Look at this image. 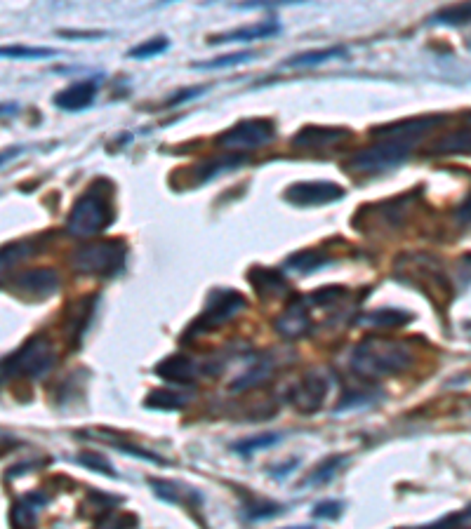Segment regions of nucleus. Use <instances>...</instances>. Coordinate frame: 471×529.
<instances>
[{
	"mask_svg": "<svg viewBox=\"0 0 471 529\" xmlns=\"http://www.w3.org/2000/svg\"><path fill=\"white\" fill-rule=\"evenodd\" d=\"M413 360H415L413 348L403 344V341L368 337L354 348V353H351V370H354L358 377L377 381L406 372L408 367L413 365Z\"/></svg>",
	"mask_w": 471,
	"mask_h": 529,
	"instance_id": "obj_1",
	"label": "nucleus"
},
{
	"mask_svg": "<svg viewBox=\"0 0 471 529\" xmlns=\"http://www.w3.org/2000/svg\"><path fill=\"white\" fill-rule=\"evenodd\" d=\"M106 184L109 182L97 179V182L76 200L74 207H71L69 222H66V231H69V236L95 238L114 224V219H116L114 198H111V191H104Z\"/></svg>",
	"mask_w": 471,
	"mask_h": 529,
	"instance_id": "obj_2",
	"label": "nucleus"
},
{
	"mask_svg": "<svg viewBox=\"0 0 471 529\" xmlns=\"http://www.w3.org/2000/svg\"><path fill=\"white\" fill-rule=\"evenodd\" d=\"M57 365V351L50 339L33 337L0 363V379H38Z\"/></svg>",
	"mask_w": 471,
	"mask_h": 529,
	"instance_id": "obj_3",
	"label": "nucleus"
},
{
	"mask_svg": "<svg viewBox=\"0 0 471 529\" xmlns=\"http://www.w3.org/2000/svg\"><path fill=\"white\" fill-rule=\"evenodd\" d=\"M125 257H128V247L123 240H102V243L78 247L71 257V266L83 276L114 278L125 269Z\"/></svg>",
	"mask_w": 471,
	"mask_h": 529,
	"instance_id": "obj_4",
	"label": "nucleus"
},
{
	"mask_svg": "<svg viewBox=\"0 0 471 529\" xmlns=\"http://www.w3.org/2000/svg\"><path fill=\"white\" fill-rule=\"evenodd\" d=\"M410 151H413V146L396 142V139H377L373 146H368V149L356 151L344 167L358 174L389 172L401 163H406Z\"/></svg>",
	"mask_w": 471,
	"mask_h": 529,
	"instance_id": "obj_5",
	"label": "nucleus"
},
{
	"mask_svg": "<svg viewBox=\"0 0 471 529\" xmlns=\"http://www.w3.org/2000/svg\"><path fill=\"white\" fill-rule=\"evenodd\" d=\"M248 301L241 292L236 290H212L208 297V304H205V311L201 313V318L191 325V330L187 332V337H194V334H208L217 327L227 325L229 320H234L238 313L245 311Z\"/></svg>",
	"mask_w": 471,
	"mask_h": 529,
	"instance_id": "obj_6",
	"label": "nucleus"
},
{
	"mask_svg": "<svg viewBox=\"0 0 471 529\" xmlns=\"http://www.w3.org/2000/svg\"><path fill=\"white\" fill-rule=\"evenodd\" d=\"M274 137H276L274 120L250 118V120H241V123H236L231 130L222 132V135L217 137V146L227 151L243 153V151L260 149V146L269 144Z\"/></svg>",
	"mask_w": 471,
	"mask_h": 529,
	"instance_id": "obj_7",
	"label": "nucleus"
},
{
	"mask_svg": "<svg viewBox=\"0 0 471 529\" xmlns=\"http://www.w3.org/2000/svg\"><path fill=\"white\" fill-rule=\"evenodd\" d=\"M420 259V264H415L410 257H401L406 261V266H396V269H406L410 283L420 285V290L427 294L429 299H434V292H439L441 301L450 299V283L446 273L439 266V261H434L429 254H415Z\"/></svg>",
	"mask_w": 471,
	"mask_h": 529,
	"instance_id": "obj_8",
	"label": "nucleus"
},
{
	"mask_svg": "<svg viewBox=\"0 0 471 529\" xmlns=\"http://www.w3.org/2000/svg\"><path fill=\"white\" fill-rule=\"evenodd\" d=\"M441 123H446L443 116H417L408 120H396V123L382 125L373 130L375 139H396L408 146H415L424 135H429L431 130H436Z\"/></svg>",
	"mask_w": 471,
	"mask_h": 529,
	"instance_id": "obj_9",
	"label": "nucleus"
},
{
	"mask_svg": "<svg viewBox=\"0 0 471 529\" xmlns=\"http://www.w3.org/2000/svg\"><path fill=\"white\" fill-rule=\"evenodd\" d=\"M347 196V191L335 182H300L288 186L285 191V200L297 207H318L337 203Z\"/></svg>",
	"mask_w": 471,
	"mask_h": 529,
	"instance_id": "obj_10",
	"label": "nucleus"
},
{
	"mask_svg": "<svg viewBox=\"0 0 471 529\" xmlns=\"http://www.w3.org/2000/svg\"><path fill=\"white\" fill-rule=\"evenodd\" d=\"M328 391H330L328 379L318 377V374H311V377L300 379L293 388H290L288 400L300 414H316L323 407L325 398H328Z\"/></svg>",
	"mask_w": 471,
	"mask_h": 529,
	"instance_id": "obj_11",
	"label": "nucleus"
},
{
	"mask_svg": "<svg viewBox=\"0 0 471 529\" xmlns=\"http://www.w3.org/2000/svg\"><path fill=\"white\" fill-rule=\"evenodd\" d=\"M15 292L29 301L52 297L59 290V273L55 269H31L15 278Z\"/></svg>",
	"mask_w": 471,
	"mask_h": 529,
	"instance_id": "obj_12",
	"label": "nucleus"
},
{
	"mask_svg": "<svg viewBox=\"0 0 471 529\" xmlns=\"http://www.w3.org/2000/svg\"><path fill=\"white\" fill-rule=\"evenodd\" d=\"M351 137L349 130L344 127H323V125H311V127H302L293 139L295 149H304V151H328L340 146L342 142H347Z\"/></svg>",
	"mask_w": 471,
	"mask_h": 529,
	"instance_id": "obj_13",
	"label": "nucleus"
},
{
	"mask_svg": "<svg viewBox=\"0 0 471 529\" xmlns=\"http://www.w3.org/2000/svg\"><path fill=\"white\" fill-rule=\"evenodd\" d=\"M99 92V78H85L78 80V83L64 87L62 92L55 95V106L62 111L76 113V111H85L95 104V97Z\"/></svg>",
	"mask_w": 471,
	"mask_h": 529,
	"instance_id": "obj_14",
	"label": "nucleus"
},
{
	"mask_svg": "<svg viewBox=\"0 0 471 529\" xmlns=\"http://www.w3.org/2000/svg\"><path fill=\"white\" fill-rule=\"evenodd\" d=\"M248 280L252 283V290L257 292V297L262 301H269V299H283L285 294H288V280H285L283 271L278 269H267V266H255L248 273Z\"/></svg>",
	"mask_w": 471,
	"mask_h": 529,
	"instance_id": "obj_15",
	"label": "nucleus"
},
{
	"mask_svg": "<svg viewBox=\"0 0 471 529\" xmlns=\"http://www.w3.org/2000/svg\"><path fill=\"white\" fill-rule=\"evenodd\" d=\"M154 372L163 381H170V384L189 386V384H194L198 377V365L187 356H170V358L161 360V363L154 367Z\"/></svg>",
	"mask_w": 471,
	"mask_h": 529,
	"instance_id": "obj_16",
	"label": "nucleus"
},
{
	"mask_svg": "<svg viewBox=\"0 0 471 529\" xmlns=\"http://www.w3.org/2000/svg\"><path fill=\"white\" fill-rule=\"evenodd\" d=\"M276 33H281V24L274 22V19H267V22L252 24V26H245V29L229 31V33H222V36L210 38V43L212 45H222V43H252V40L271 38V36H276Z\"/></svg>",
	"mask_w": 471,
	"mask_h": 529,
	"instance_id": "obj_17",
	"label": "nucleus"
},
{
	"mask_svg": "<svg viewBox=\"0 0 471 529\" xmlns=\"http://www.w3.org/2000/svg\"><path fill=\"white\" fill-rule=\"evenodd\" d=\"M245 160H248L245 153H222V156L205 160V163L196 167V182L205 184L210 182V179L220 177L224 172H234L241 165H245Z\"/></svg>",
	"mask_w": 471,
	"mask_h": 529,
	"instance_id": "obj_18",
	"label": "nucleus"
},
{
	"mask_svg": "<svg viewBox=\"0 0 471 529\" xmlns=\"http://www.w3.org/2000/svg\"><path fill=\"white\" fill-rule=\"evenodd\" d=\"M328 264H333V257H330L325 250H318V247H307V250L290 254V257L285 259V269L302 273V276L323 269V266H328Z\"/></svg>",
	"mask_w": 471,
	"mask_h": 529,
	"instance_id": "obj_19",
	"label": "nucleus"
},
{
	"mask_svg": "<svg viewBox=\"0 0 471 529\" xmlns=\"http://www.w3.org/2000/svg\"><path fill=\"white\" fill-rule=\"evenodd\" d=\"M45 504H48L45 494H29V497L19 499L10 513L12 529H36L38 511H41V506Z\"/></svg>",
	"mask_w": 471,
	"mask_h": 529,
	"instance_id": "obj_20",
	"label": "nucleus"
},
{
	"mask_svg": "<svg viewBox=\"0 0 471 529\" xmlns=\"http://www.w3.org/2000/svg\"><path fill=\"white\" fill-rule=\"evenodd\" d=\"M309 325H311L309 311H307V306L302 304V301H297V304L285 308L283 316L276 320V330L288 339H297L300 334L309 330Z\"/></svg>",
	"mask_w": 471,
	"mask_h": 529,
	"instance_id": "obj_21",
	"label": "nucleus"
},
{
	"mask_svg": "<svg viewBox=\"0 0 471 529\" xmlns=\"http://www.w3.org/2000/svg\"><path fill=\"white\" fill-rule=\"evenodd\" d=\"M342 55H347V48H344V45H333V48H323V50L304 52V55L290 57L283 66L285 69H307V66L325 64V62H330V59H337Z\"/></svg>",
	"mask_w": 471,
	"mask_h": 529,
	"instance_id": "obj_22",
	"label": "nucleus"
},
{
	"mask_svg": "<svg viewBox=\"0 0 471 529\" xmlns=\"http://www.w3.org/2000/svg\"><path fill=\"white\" fill-rule=\"evenodd\" d=\"M457 153H469V130L443 135L429 149V156H457Z\"/></svg>",
	"mask_w": 471,
	"mask_h": 529,
	"instance_id": "obj_23",
	"label": "nucleus"
},
{
	"mask_svg": "<svg viewBox=\"0 0 471 529\" xmlns=\"http://www.w3.org/2000/svg\"><path fill=\"white\" fill-rule=\"evenodd\" d=\"M187 403H189V398L179 391H151L149 398L144 400V405H147L149 410H156V412L184 410V405Z\"/></svg>",
	"mask_w": 471,
	"mask_h": 529,
	"instance_id": "obj_24",
	"label": "nucleus"
},
{
	"mask_svg": "<svg viewBox=\"0 0 471 529\" xmlns=\"http://www.w3.org/2000/svg\"><path fill=\"white\" fill-rule=\"evenodd\" d=\"M36 245L31 240H22V243H10L0 247V273L15 269L19 261L29 259L31 254H36Z\"/></svg>",
	"mask_w": 471,
	"mask_h": 529,
	"instance_id": "obj_25",
	"label": "nucleus"
},
{
	"mask_svg": "<svg viewBox=\"0 0 471 529\" xmlns=\"http://www.w3.org/2000/svg\"><path fill=\"white\" fill-rule=\"evenodd\" d=\"M366 325H375V327H401L408 325V320H413V316L406 311H398V308H377V311L368 313Z\"/></svg>",
	"mask_w": 471,
	"mask_h": 529,
	"instance_id": "obj_26",
	"label": "nucleus"
},
{
	"mask_svg": "<svg viewBox=\"0 0 471 529\" xmlns=\"http://www.w3.org/2000/svg\"><path fill=\"white\" fill-rule=\"evenodd\" d=\"M347 294V287H325V290H316L314 294H309L307 299H302V304L307 306V311H311V308H328L340 304Z\"/></svg>",
	"mask_w": 471,
	"mask_h": 529,
	"instance_id": "obj_27",
	"label": "nucleus"
},
{
	"mask_svg": "<svg viewBox=\"0 0 471 529\" xmlns=\"http://www.w3.org/2000/svg\"><path fill=\"white\" fill-rule=\"evenodd\" d=\"M250 59H255V52L245 50V52H234V55H224V57L210 59V62H196V64H191V69H196V71H217V69H231V66H241V64H248Z\"/></svg>",
	"mask_w": 471,
	"mask_h": 529,
	"instance_id": "obj_28",
	"label": "nucleus"
},
{
	"mask_svg": "<svg viewBox=\"0 0 471 529\" xmlns=\"http://www.w3.org/2000/svg\"><path fill=\"white\" fill-rule=\"evenodd\" d=\"M471 15V5L462 3V5H448V8H441L436 15H431L429 22L431 24H446V26H464L469 22Z\"/></svg>",
	"mask_w": 471,
	"mask_h": 529,
	"instance_id": "obj_29",
	"label": "nucleus"
},
{
	"mask_svg": "<svg viewBox=\"0 0 471 529\" xmlns=\"http://www.w3.org/2000/svg\"><path fill=\"white\" fill-rule=\"evenodd\" d=\"M276 443H281V435H276V433L257 435V438H248V440H241V443H236L234 452L241 454V457H250V454L267 450V447L276 445Z\"/></svg>",
	"mask_w": 471,
	"mask_h": 529,
	"instance_id": "obj_30",
	"label": "nucleus"
},
{
	"mask_svg": "<svg viewBox=\"0 0 471 529\" xmlns=\"http://www.w3.org/2000/svg\"><path fill=\"white\" fill-rule=\"evenodd\" d=\"M59 52L52 48H26V45H10V48H0V57L8 59H48L57 57Z\"/></svg>",
	"mask_w": 471,
	"mask_h": 529,
	"instance_id": "obj_31",
	"label": "nucleus"
},
{
	"mask_svg": "<svg viewBox=\"0 0 471 529\" xmlns=\"http://www.w3.org/2000/svg\"><path fill=\"white\" fill-rule=\"evenodd\" d=\"M170 48V40L168 38H151L147 40V43H142V45H137V48H132L128 52V57L130 59H151V57H156V55H163V52H168Z\"/></svg>",
	"mask_w": 471,
	"mask_h": 529,
	"instance_id": "obj_32",
	"label": "nucleus"
},
{
	"mask_svg": "<svg viewBox=\"0 0 471 529\" xmlns=\"http://www.w3.org/2000/svg\"><path fill=\"white\" fill-rule=\"evenodd\" d=\"M344 461H347V457H330L325 459L321 466L316 468L314 473L309 475L307 480H304V485H323V482H328L333 475L337 473V468H340Z\"/></svg>",
	"mask_w": 471,
	"mask_h": 529,
	"instance_id": "obj_33",
	"label": "nucleus"
},
{
	"mask_svg": "<svg viewBox=\"0 0 471 529\" xmlns=\"http://www.w3.org/2000/svg\"><path fill=\"white\" fill-rule=\"evenodd\" d=\"M78 464L90 468V471L95 473H102V475H109V478H116V468L111 466V461L104 457V454H97V452H85L78 457Z\"/></svg>",
	"mask_w": 471,
	"mask_h": 529,
	"instance_id": "obj_34",
	"label": "nucleus"
},
{
	"mask_svg": "<svg viewBox=\"0 0 471 529\" xmlns=\"http://www.w3.org/2000/svg\"><path fill=\"white\" fill-rule=\"evenodd\" d=\"M102 440H109V438H102ZM109 445L114 447V450H121V452H125V454H130V457H137V459L151 461V464H165L163 459L154 457V454H151V452L142 450V447H137V445H132V443H123V440H109Z\"/></svg>",
	"mask_w": 471,
	"mask_h": 529,
	"instance_id": "obj_35",
	"label": "nucleus"
},
{
	"mask_svg": "<svg viewBox=\"0 0 471 529\" xmlns=\"http://www.w3.org/2000/svg\"><path fill=\"white\" fill-rule=\"evenodd\" d=\"M413 529H469V513L467 511L455 513L439 522H431L427 527H413Z\"/></svg>",
	"mask_w": 471,
	"mask_h": 529,
	"instance_id": "obj_36",
	"label": "nucleus"
},
{
	"mask_svg": "<svg viewBox=\"0 0 471 529\" xmlns=\"http://www.w3.org/2000/svg\"><path fill=\"white\" fill-rule=\"evenodd\" d=\"M210 90V85H194V87H187V90H182V92H175V95H172L168 102H165V106H168V109H172V106H179V104H187L191 102V99H196V97H201L205 95V92Z\"/></svg>",
	"mask_w": 471,
	"mask_h": 529,
	"instance_id": "obj_37",
	"label": "nucleus"
},
{
	"mask_svg": "<svg viewBox=\"0 0 471 529\" xmlns=\"http://www.w3.org/2000/svg\"><path fill=\"white\" fill-rule=\"evenodd\" d=\"M342 508V501H321V504L314 508V515L321 520H337L342 515Z\"/></svg>",
	"mask_w": 471,
	"mask_h": 529,
	"instance_id": "obj_38",
	"label": "nucleus"
},
{
	"mask_svg": "<svg viewBox=\"0 0 471 529\" xmlns=\"http://www.w3.org/2000/svg\"><path fill=\"white\" fill-rule=\"evenodd\" d=\"M373 403V400H370V395L368 393H351V395H344V400L340 405H337V412H342V410H354V407H366Z\"/></svg>",
	"mask_w": 471,
	"mask_h": 529,
	"instance_id": "obj_39",
	"label": "nucleus"
},
{
	"mask_svg": "<svg viewBox=\"0 0 471 529\" xmlns=\"http://www.w3.org/2000/svg\"><path fill=\"white\" fill-rule=\"evenodd\" d=\"M59 36H64V38H85V40H97V38H104L106 33H104V31H59Z\"/></svg>",
	"mask_w": 471,
	"mask_h": 529,
	"instance_id": "obj_40",
	"label": "nucleus"
},
{
	"mask_svg": "<svg viewBox=\"0 0 471 529\" xmlns=\"http://www.w3.org/2000/svg\"><path fill=\"white\" fill-rule=\"evenodd\" d=\"M22 153H24V146H12V149L0 151V167H3V165H8V163H12V160L22 156Z\"/></svg>",
	"mask_w": 471,
	"mask_h": 529,
	"instance_id": "obj_41",
	"label": "nucleus"
},
{
	"mask_svg": "<svg viewBox=\"0 0 471 529\" xmlns=\"http://www.w3.org/2000/svg\"><path fill=\"white\" fill-rule=\"evenodd\" d=\"M17 111V104H0V116H10Z\"/></svg>",
	"mask_w": 471,
	"mask_h": 529,
	"instance_id": "obj_42",
	"label": "nucleus"
},
{
	"mask_svg": "<svg viewBox=\"0 0 471 529\" xmlns=\"http://www.w3.org/2000/svg\"><path fill=\"white\" fill-rule=\"evenodd\" d=\"M288 529H316V527H309V525H302V527H288Z\"/></svg>",
	"mask_w": 471,
	"mask_h": 529,
	"instance_id": "obj_43",
	"label": "nucleus"
}]
</instances>
